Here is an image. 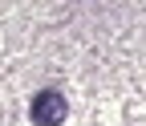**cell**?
I'll return each instance as SVG.
<instances>
[{"mask_svg": "<svg viewBox=\"0 0 146 126\" xmlns=\"http://www.w3.org/2000/svg\"><path fill=\"white\" fill-rule=\"evenodd\" d=\"M33 122L36 126H61L65 118H69V106H65V98L57 94V89H45V94H36L33 98Z\"/></svg>", "mask_w": 146, "mask_h": 126, "instance_id": "6da1fadb", "label": "cell"}]
</instances>
